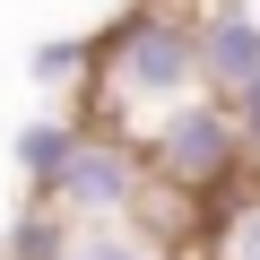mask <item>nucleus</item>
Segmentation results:
<instances>
[{
  "label": "nucleus",
  "mask_w": 260,
  "mask_h": 260,
  "mask_svg": "<svg viewBox=\"0 0 260 260\" xmlns=\"http://www.w3.org/2000/svg\"><path fill=\"white\" fill-rule=\"evenodd\" d=\"M200 95V44H191V9L174 0H139L87 70V121L121 130V139H148L165 113H182Z\"/></svg>",
  "instance_id": "f257e3e1"
},
{
  "label": "nucleus",
  "mask_w": 260,
  "mask_h": 260,
  "mask_svg": "<svg viewBox=\"0 0 260 260\" xmlns=\"http://www.w3.org/2000/svg\"><path fill=\"white\" fill-rule=\"evenodd\" d=\"M139 156H148V182H156L182 217H208L217 200H234V191L251 182L243 130H234V113H225L217 95H191L182 113H165L148 139H139Z\"/></svg>",
  "instance_id": "f03ea898"
},
{
  "label": "nucleus",
  "mask_w": 260,
  "mask_h": 260,
  "mask_svg": "<svg viewBox=\"0 0 260 260\" xmlns=\"http://www.w3.org/2000/svg\"><path fill=\"white\" fill-rule=\"evenodd\" d=\"M191 44H200V95L243 104L260 87V9L251 0H200L191 9Z\"/></svg>",
  "instance_id": "7ed1b4c3"
},
{
  "label": "nucleus",
  "mask_w": 260,
  "mask_h": 260,
  "mask_svg": "<svg viewBox=\"0 0 260 260\" xmlns=\"http://www.w3.org/2000/svg\"><path fill=\"white\" fill-rule=\"evenodd\" d=\"M191 251H200V260H260V174H251L234 200H217V208L200 217Z\"/></svg>",
  "instance_id": "20e7f679"
},
{
  "label": "nucleus",
  "mask_w": 260,
  "mask_h": 260,
  "mask_svg": "<svg viewBox=\"0 0 260 260\" xmlns=\"http://www.w3.org/2000/svg\"><path fill=\"white\" fill-rule=\"evenodd\" d=\"M61 260H174V243L139 234V225H95V234H70Z\"/></svg>",
  "instance_id": "39448f33"
},
{
  "label": "nucleus",
  "mask_w": 260,
  "mask_h": 260,
  "mask_svg": "<svg viewBox=\"0 0 260 260\" xmlns=\"http://www.w3.org/2000/svg\"><path fill=\"white\" fill-rule=\"evenodd\" d=\"M70 139H78V121H70V113H44V121L26 130V139H18V165H26V182H35V191H44V182L61 174Z\"/></svg>",
  "instance_id": "423d86ee"
},
{
  "label": "nucleus",
  "mask_w": 260,
  "mask_h": 260,
  "mask_svg": "<svg viewBox=\"0 0 260 260\" xmlns=\"http://www.w3.org/2000/svg\"><path fill=\"white\" fill-rule=\"evenodd\" d=\"M61 251H70V225H61V217L35 200V208L9 225V260H61Z\"/></svg>",
  "instance_id": "0eeeda50"
},
{
  "label": "nucleus",
  "mask_w": 260,
  "mask_h": 260,
  "mask_svg": "<svg viewBox=\"0 0 260 260\" xmlns=\"http://www.w3.org/2000/svg\"><path fill=\"white\" fill-rule=\"evenodd\" d=\"M225 113H234V130H243V165L260 174V87H251L243 104H225Z\"/></svg>",
  "instance_id": "6e6552de"
},
{
  "label": "nucleus",
  "mask_w": 260,
  "mask_h": 260,
  "mask_svg": "<svg viewBox=\"0 0 260 260\" xmlns=\"http://www.w3.org/2000/svg\"><path fill=\"white\" fill-rule=\"evenodd\" d=\"M251 9H260V0H251Z\"/></svg>",
  "instance_id": "1a4fd4ad"
}]
</instances>
